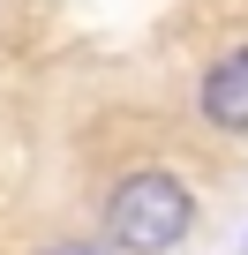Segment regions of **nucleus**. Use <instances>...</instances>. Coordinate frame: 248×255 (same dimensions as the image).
<instances>
[{
	"instance_id": "3",
	"label": "nucleus",
	"mask_w": 248,
	"mask_h": 255,
	"mask_svg": "<svg viewBox=\"0 0 248 255\" xmlns=\"http://www.w3.org/2000/svg\"><path fill=\"white\" fill-rule=\"evenodd\" d=\"M38 255H113L105 240H53V248H38Z\"/></svg>"
},
{
	"instance_id": "2",
	"label": "nucleus",
	"mask_w": 248,
	"mask_h": 255,
	"mask_svg": "<svg viewBox=\"0 0 248 255\" xmlns=\"http://www.w3.org/2000/svg\"><path fill=\"white\" fill-rule=\"evenodd\" d=\"M196 113L218 128V135H248V45H226V53L203 68Z\"/></svg>"
},
{
	"instance_id": "1",
	"label": "nucleus",
	"mask_w": 248,
	"mask_h": 255,
	"mask_svg": "<svg viewBox=\"0 0 248 255\" xmlns=\"http://www.w3.org/2000/svg\"><path fill=\"white\" fill-rule=\"evenodd\" d=\"M188 225H196V195L173 173H158V165L128 173L113 188V203H105V233H113V248H128V255H173L188 240Z\"/></svg>"
}]
</instances>
